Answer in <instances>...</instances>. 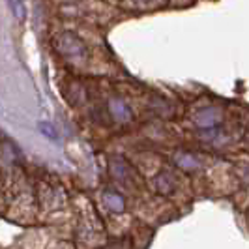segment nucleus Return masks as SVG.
<instances>
[{"label": "nucleus", "instance_id": "nucleus-1", "mask_svg": "<svg viewBox=\"0 0 249 249\" xmlns=\"http://www.w3.org/2000/svg\"><path fill=\"white\" fill-rule=\"evenodd\" d=\"M219 118H221V114H219V111L215 107H204L197 114L195 122H197L200 129H215L217 124H219Z\"/></svg>", "mask_w": 249, "mask_h": 249}, {"label": "nucleus", "instance_id": "nucleus-2", "mask_svg": "<svg viewBox=\"0 0 249 249\" xmlns=\"http://www.w3.org/2000/svg\"><path fill=\"white\" fill-rule=\"evenodd\" d=\"M156 187H158V191L161 195L173 193L175 191V176L171 175V173H161V175L158 176V180H156Z\"/></svg>", "mask_w": 249, "mask_h": 249}, {"label": "nucleus", "instance_id": "nucleus-3", "mask_svg": "<svg viewBox=\"0 0 249 249\" xmlns=\"http://www.w3.org/2000/svg\"><path fill=\"white\" fill-rule=\"evenodd\" d=\"M180 158H182V161H178V165H180L184 171H195V169H199L200 167L199 161L195 160V156H193V154H186V152H182V154H180Z\"/></svg>", "mask_w": 249, "mask_h": 249}]
</instances>
